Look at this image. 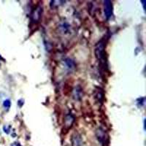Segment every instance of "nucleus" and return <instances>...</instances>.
<instances>
[{
	"instance_id": "f257e3e1",
	"label": "nucleus",
	"mask_w": 146,
	"mask_h": 146,
	"mask_svg": "<svg viewBox=\"0 0 146 146\" xmlns=\"http://www.w3.org/2000/svg\"><path fill=\"white\" fill-rule=\"evenodd\" d=\"M97 138L99 139L101 144H102L103 146H106V145H108V136H106V134L104 131L99 129L97 130Z\"/></svg>"
},
{
	"instance_id": "f03ea898",
	"label": "nucleus",
	"mask_w": 146,
	"mask_h": 146,
	"mask_svg": "<svg viewBox=\"0 0 146 146\" xmlns=\"http://www.w3.org/2000/svg\"><path fill=\"white\" fill-rule=\"evenodd\" d=\"M41 12H42V8L40 7L36 8V10H34L32 17H33V21H38V20L40 18V16H41Z\"/></svg>"
},
{
	"instance_id": "7ed1b4c3",
	"label": "nucleus",
	"mask_w": 146,
	"mask_h": 146,
	"mask_svg": "<svg viewBox=\"0 0 146 146\" xmlns=\"http://www.w3.org/2000/svg\"><path fill=\"white\" fill-rule=\"evenodd\" d=\"M72 145L73 146H80L82 144V141L81 139L79 136H73L72 139Z\"/></svg>"
},
{
	"instance_id": "20e7f679",
	"label": "nucleus",
	"mask_w": 146,
	"mask_h": 146,
	"mask_svg": "<svg viewBox=\"0 0 146 146\" xmlns=\"http://www.w3.org/2000/svg\"><path fill=\"white\" fill-rule=\"evenodd\" d=\"M12 146H21V145H20L18 142H14V143L12 145Z\"/></svg>"
}]
</instances>
